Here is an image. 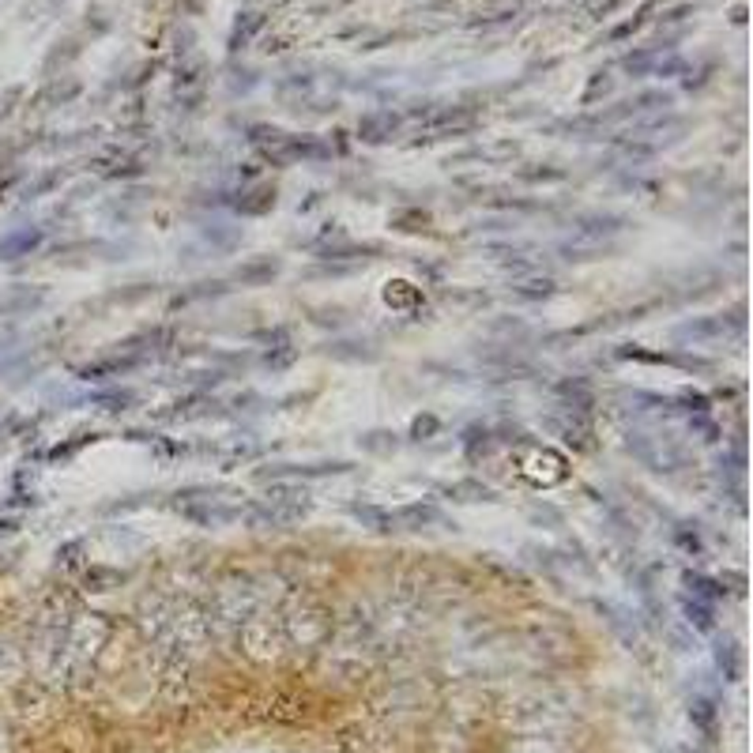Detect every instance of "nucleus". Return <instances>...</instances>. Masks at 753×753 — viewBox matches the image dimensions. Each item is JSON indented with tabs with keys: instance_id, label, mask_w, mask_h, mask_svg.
Returning a JSON list of instances; mask_svg holds the SVG:
<instances>
[{
	"instance_id": "18",
	"label": "nucleus",
	"mask_w": 753,
	"mask_h": 753,
	"mask_svg": "<svg viewBox=\"0 0 753 753\" xmlns=\"http://www.w3.org/2000/svg\"><path fill=\"white\" fill-rule=\"evenodd\" d=\"M264 27V15H257V12H249L238 27H234V38H230V49H241V45H249V38H253L257 31Z\"/></svg>"
},
{
	"instance_id": "19",
	"label": "nucleus",
	"mask_w": 753,
	"mask_h": 753,
	"mask_svg": "<svg viewBox=\"0 0 753 753\" xmlns=\"http://www.w3.org/2000/svg\"><path fill=\"white\" fill-rule=\"evenodd\" d=\"M392 437H396V434H366V437H362V448H366V452H388V448H396Z\"/></svg>"
},
{
	"instance_id": "4",
	"label": "nucleus",
	"mask_w": 753,
	"mask_h": 753,
	"mask_svg": "<svg viewBox=\"0 0 753 753\" xmlns=\"http://www.w3.org/2000/svg\"><path fill=\"white\" fill-rule=\"evenodd\" d=\"M264 505L275 516V527H283V523H294V520L306 516L313 509V501H309L306 486H298V483H275L268 490V497H264Z\"/></svg>"
},
{
	"instance_id": "10",
	"label": "nucleus",
	"mask_w": 753,
	"mask_h": 753,
	"mask_svg": "<svg viewBox=\"0 0 753 753\" xmlns=\"http://www.w3.org/2000/svg\"><path fill=\"white\" fill-rule=\"evenodd\" d=\"M38 245H42V230H38V226H23V230H12L8 238H0V260L31 257Z\"/></svg>"
},
{
	"instance_id": "12",
	"label": "nucleus",
	"mask_w": 753,
	"mask_h": 753,
	"mask_svg": "<svg viewBox=\"0 0 753 753\" xmlns=\"http://www.w3.org/2000/svg\"><path fill=\"white\" fill-rule=\"evenodd\" d=\"M682 584H686V595H693V599H700V602H712V607L727 595L719 581H712V576H705V572H693V569L682 576Z\"/></svg>"
},
{
	"instance_id": "3",
	"label": "nucleus",
	"mask_w": 753,
	"mask_h": 753,
	"mask_svg": "<svg viewBox=\"0 0 753 753\" xmlns=\"http://www.w3.org/2000/svg\"><path fill=\"white\" fill-rule=\"evenodd\" d=\"M257 607V581L253 576H226L215 595V611L226 621H245Z\"/></svg>"
},
{
	"instance_id": "14",
	"label": "nucleus",
	"mask_w": 753,
	"mask_h": 753,
	"mask_svg": "<svg viewBox=\"0 0 753 753\" xmlns=\"http://www.w3.org/2000/svg\"><path fill=\"white\" fill-rule=\"evenodd\" d=\"M682 611H686L689 625H697V630H705V633L716 625V607H712V602H700L693 595H682Z\"/></svg>"
},
{
	"instance_id": "1",
	"label": "nucleus",
	"mask_w": 753,
	"mask_h": 753,
	"mask_svg": "<svg viewBox=\"0 0 753 753\" xmlns=\"http://www.w3.org/2000/svg\"><path fill=\"white\" fill-rule=\"evenodd\" d=\"M625 448L633 452V456L648 467V471H678V467H686V452L682 445H678L670 434H648V430H630L625 434Z\"/></svg>"
},
{
	"instance_id": "2",
	"label": "nucleus",
	"mask_w": 753,
	"mask_h": 753,
	"mask_svg": "<svg viewBox=\"0 0 753 753\" xmlns=\"http://www.w3.org/2000/svg\"><path fill=\"white\" fill-rule=\"evenodd\" d=\"M173 509H178L185 520L200 523V527H222V523H230L241 516V509L234 505H222L219 497H211L208 490H185L178 494V501H173Z\"/></svg>"
},
{
	"instance_id": "21",
	"label": "nucleus",
	"mask_w": 753,
	"mask_h": 753,
	"mask_svg": "<svg viewBox=\"0 0 753 753\" xmlns=\"http://www.w3.org/2000/svg\"><path fill=\"white\" fill-rule=\"evenodd\" d=\"M15 532H19V520H12V516H8V520H0V539H5V535H15Z\"/></svg>"
},
{
	"instance_id": "17",
	"label": "nucleus",
	"mask_w": 753,
	"mask_h": 753,
	"mask_svg": "<svg viewBox=\"0 0 753 753\" xmlns=\"http://www.w3.org/2000/svg\"><path fill=\"white\" fill-rule=\"evenodd\" d=\"M716 663H719V670H723V678H738V644L735 641H723L719 648H716Z\"/></svg>"
},
{
	"instance_id": "20",
	"label": "nucleus",
	"mask_w": 753,
	"mask_h": 753,
	"mask_svg": "<svg viewBox=\"0 0 753 753\" xmlns=\"http://www.w3.org/2000/svg\"><path fill=\"white\" fill-rule=\"evenodd\" d=\"M434 430H437V418H434V415L415 418V425H411V434H415V437H422V434H434Z\"/></svg>"
},
{
	"instance_id": "16",
	"label": "nucleus",
	"mask_w": 753,
	"mask_h": 753,
	"mask_svg": "<svg viewBox=\"0 0 753 753\" xmlns=\"http://www.w3.org/2000/svg\"><path fill=\"white\" fill-rule=\"evenodd\" d=\"M516 294L532 298V301L535 298H550V294H554V279H546V275H543V279H539V275H527V279L516 283Z\"/></svg>"
},
{
	"instance_id": "15",
	"label": "nucleus",
	"mask_w": 753,
	"mask_h": 753,
	"mask_svg": "<svg viewBox=\"0 0 753 753\" xmlns=\"http://www.w3.org/2000/svg\"><path fill=\"white\" fill-rule=\"evenodd\" d=\"M445 494H448V497H456V501H494V490H490V486H483V483H474V479L452 483Z\"/></svg>"
},
{
	"instance_id": "9",
	"label": "nucleus",
	"mask_w": 753,
	"mask_h": 753,
	"mask_svg": "<svg viewBox=\"0 0 753 753\" xmlns=\"http://www.w3.org/2000/svg\"><path fill=\"white\" fill-rule=\"evenodd\" d=\"M396 129H399V117L392 110H376V113H366L358 121V140L362 143H385V140L396 136Z\"/></svg>"
},
{
	"instance_id": "5",
	"label": "nucleus",
	"mask_w": 753,
	"mask_h": 753,
	"mask_svg": "<svg viewBox=\"0 0 753 753\" xmlns=\"http://www.w3.org/2000/svg\"><path fill=\"white\" fill-rule=\"evenodd\" d=\"M474 129V113L467 106H434L422 113V136L425 140H448Z\"/></svg>"
},
{
	"instance_id": "13",
	"label": "nucleus",
	"mask_w": 753,
	"mask_h": 753,
	"mask_svg": "<svg viewBox=\"0 0 753 753\" xmlns=\"http://www.w3.org/2000/svg\"><path fill=\"white\" fill-rule=\"evenodd\" d=\"M350 516L362 520L366 527H373V532H381V535H392V532H396L388 509H376V505H350Z\"/></svg>"
},
{
	"instance_id": "11",
	"label": "nucleus",
	"mask_w": 753,
	"mask_h": 753,
	"mask_svg": "<svg viewBox=\"0 0 753 753\" xmlns=\"http://www.w3.org/2000/svg\"><path fill=\"white\" fill-rule=\"evenodd\" d=\"M275 275H279V260H271V257H257V260H245L238 271H234V279L241 287H264L271 283Z\"/></svg>"
},
{
	"instance_id": "6",
	"label": "nucleus",
	"mask_w": 753,
	"mask_h": 753,
	"mask_svg": "<svg viewBox=\"0 0 753 753\" xmlns=\"http://www.w3.org/2000/svg\"><path fill=\"white\" fill-rule=\"evenodd\" d=\"M742 306L735 313H716V317H705V320H689L678 328V339H719V336H738L742 332Z\"/></svg>"
},
{
	"instance_id": "7",
	"label": "nucleus",
	"mask_w": 753,
	"mask_h": 753,
	"mask_svg": "<svg viewBox=\"0 0 753 753\" xmlns=\"http://www.w3.org/2000/svg\"><path fill=\"white\" fill-rule=\"evenodd\" d=\"M347 460H324V464H271V471H260V479L275 483H298V479H328V474H347Z\"/></svg>"
},
{
	"instance_id": "8",
	"label": "nucleus",
	"mask_w": 753,
	"mask_h": 753,
	"mask_svg": "<svg viewBox=\"0 0 753 753\" xmlns=\"http://www.w3.org/2000/svg\"><path fill=\"white\" fill-rule=\"evenodd\" d=\"M445 523V513L434 501H411V505H399L392 513V527L396 532H430V527Z\"/></svg>"
}]
</instances>
